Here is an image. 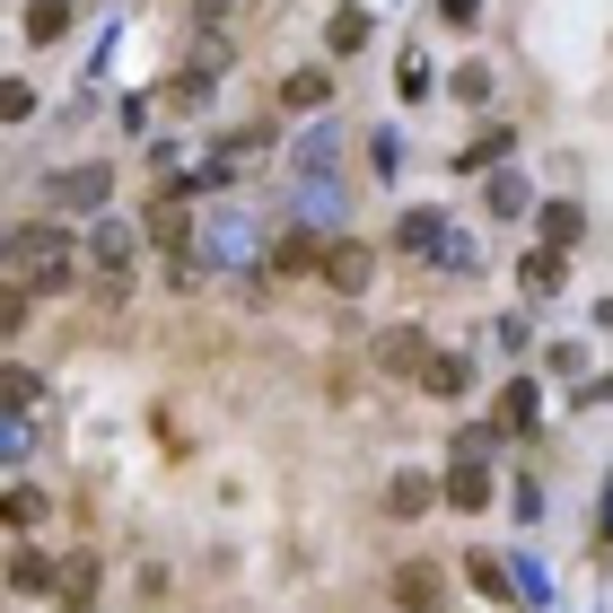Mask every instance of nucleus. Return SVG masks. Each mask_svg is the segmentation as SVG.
I'll return each mask as SVG.
<instances>
[{"label":"nucleus","instance_id":"1","mask_svg":"<svg viewBox=\"0 0 613 613\" xmlns=\"http://www.w3.org/2000/svg\"><path fill=\"white\" fill-rule=\"evenodd\" d=\"M9 272H18V289H71L80 254L62 229H9Z\"/></svg>","mask_w":613,"mask_h":613},{"label":"nucleus","instance_id":"2","mask_svg":"<svg viewBox=\"0 0 613 613\" xmlns=\"http://www.w3.org/2000/svg\"><path fill=\"white\" fill-rule=\"evenodd\" d=\"M106 193H115V167H71V176H53V202H62V211H106Z\"/></svg>","mask_w":613,"mask_h":613},{"label":"nucleus","instance_id":"3","mask_svg":"<svg viewBox=\"0 0 613 613\" xmlns=\"http://www.w3.org/2000/svg\"><path fill=\"white\" fill-rule=\"evenodd\" d=\"M535 412H543V394H535V377H508V385H499V403H490V421H499L508 438H526V430H535Z\"/></svg>","mask_w":613,"mask_h":613},{"label":"nucleus","instance_id":"4","mask_svg":"<svg viewBox=\"0 0 613 613\" xmlns=\"http://www.w3.org/2000/svg\"><path fill=\"white\" fill-rule=\"evenodd\" d=\"M368 272H377V254H368V245H325V281H334L342 298H360Z\"/></svg>","mask_w":613,"mask_h":613},{"label":"nucleus","instance_id":"5","mask_svg":"<svg viewBox=\"0 0 613 613\" xmlns=\"http://www.w3.org/2000/svg\"><path fill=\"white\" fill-rule=\"evenodd\" d=\"M483 499H490V474H483V456L465 447V456L447 465V508H483Z\"/></svg>","mask_w":613,"mask_h":613},{"label":"nucleus","instance_id":"6","mask_svg":"<svg viewBox=\"0 0 613 613\" xmlns=\"http://www.w3.org/2000/svg\"><path fill=\"white\" fill-rule=\"evenodd\" d=\"M394 245H403V254H447V220H438V211H412V220H403V229H394Z\"/></svg>","mask_w":613,"mask_h":613},{"label":"nucleus","instance_id":"7","mask_svg":"<svg viewBox=\"0 0 613 613\" xmlns=\"http://www.w3.org/2000/svg\"><path fill=\"white\" fill-rule=\"evenodd\" d=\"M325 97H334V71H289V80H281V106H289V115H316Z\"/></svg>","mask_w":613,"mask_h":613},{"label":"nucleus","instance_id":"8","mask_svg":"<svg viewBox=\"0 0 613 613\" xmlns=\"http://www.w3.org/2000/svg\"><path fill=\"white\" fill-rule=\"evenodd\" d=\"M131 254H140V245H131V229H123V220H97V272L131 281Z\"/></svg>","mask_w":613,"mask_h":613},{"label":"nucleus","instance_id":"9","mask_svg":"<svg viewBox=\"0 0 613 613\" xmlns=\"http://www.w3.org/2000/svg\"><path fill=\"white\" fill-rule=\"evenodd\" d=\"M377 360L394 368V377H421V368L438 360V351H430V342H421V334H385V342H377Z\"/></svg>","mask_w":613,"mask_h":613},{"label":"nucleus","instance_id":"10","mask_svg":"<svg viewBox=\"0 0 613 613\" xmlns=\"http://www.w3.org/2000/svg\"><path fill=\"white\" fill-rule=\"evenodd\" d=\"M517 281H526V289H535V298H552V289H561V281H570V263H561V254H552V245H543V254H526V272H517Z\"/></svg>","mask_w":613,"mask_h":613},{"label":"nucleus","instance_id":"11","mask_svg":"<svg viewBox=\"0 0 613 613\" xmlns=\"http://www.w3.org/2000/svg\"><path fill=\"white\" fill-rule=\"evenodd\" d=\"M438 499H447V490L430 483V474H403V483H394V499H385V508H403V517H421V508H438Z\"/></svg>","mask_w":613,"mask_h":613},{"label":"nucleus","instance_id":"12","mask_svg":"<svg viewBox=\"0 0 613 613\" xmlns=\"http://www.w3.org/2000/svg\"><path fill=\"white\" fill-rule=\"evenodd\" d=\"M543 245H579V202H543Z\"/></svg>","mask_w":613,"mask_h":613},{"label":"nucleus","instance_id":"13","mask_svg":"<svg viewBox=\"0 0 613 613\" xmlns=\"http://www.w3.org/2000/svg\"><path fill=\"white\" fill-rule=\"evenodd\" d=\"M465 377H474V368L456 360V351H438V360L421 368V385H430V394H465Z\"/></svg>","mask_w":613,"mask_h":613},{"label":"nucleus","instance_id":"14","mask_svg":"<svg viewBox=\"0 0 613 613\" xmlns=\"http://www.w3.org/2000/svg\"><path fill=\"white\" fill-rule=\"evenodd\" d=\"M325 44H334V53H360V44H368V18H360V9H342V18L325 27Z\"/></svg>","mask_w":613,"mask_h":613},{"label":"nucleus","instance_id":"15","mask_svg":"<svg viewBox=\"0 0 613 613\" xmlns=\"http://www.w3.org/2000/svg\"><path fill=\"white\" fill-rule=\"evenodd\" d=\"M62 27H71V9H62V0H35V9H27V35H35V44H44V35H62Z\"/></svg>","mask_w":613,"mask_h":613},{"label":"nucleus","instance_id":"16","mask_svg":"<svg viewBox=\"0 0 613 613\" xmlns=\"http://www.w3.org/2000/svg\"><path fill=\"white\" fill-rule=\"evenodd\" d=\"M307 263H325L307 237H281V245H272V272H307Z\"/></svg>","mask_w":613,"mask_h":613},{"label":"nucleus","instance_id":"17","mask_svg":"<svg viewBox=\"0 0 613 613\" xmlns=\"http://www.w3.org/2000/svg\"><path fill=\"white\" fill-rule=\"evenodd\" d=\"M394 88H403V97H412V106H421V97H430V71H421V53H403V71H394Z\"/></svg>","mask_w":613,"mask_h":613},{"label":"nucleus","instance_id":"18","mask_svg":"<svg viewBox=\"0 0 613 613\" xmlns=\"http://www.w3.org/2000/svg\"><path fill=\"white\" fill-rule=\"evenodd\" d=\"M456 97H465V106H483V97H490V71H483V62H465V71H456Z\"/></svg>","mask_w":613,"mask_h":613},{"label":"nucleus","instance_id":"19","mask_svg":"<svg viewBox=\"0 0 613 613\" xmlns=\"http://www.w3.org/2000/svg\"><path fill=\"white\" fill-rule=\"evenodd\" d=\"M474 9H483V0H438V18H456V27H465Z\"/></svg>","mask_w":613,"mask_h":613}]
</instances>
